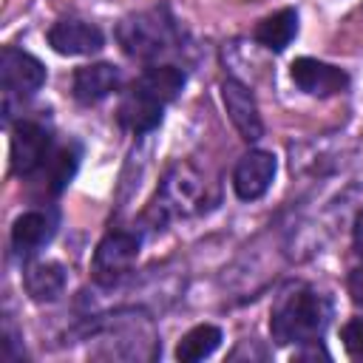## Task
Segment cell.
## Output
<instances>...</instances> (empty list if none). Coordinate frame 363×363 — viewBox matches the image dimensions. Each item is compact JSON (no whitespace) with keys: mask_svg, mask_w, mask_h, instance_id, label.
Listing matches in <instances>:
<instances>
[{"mask_svg":"<svg viewBox=\"0 0 363 363\" xmlns=\"http://www.w3.org/2000/svg\"><path fill=\"white\" fill-rule=\"evenodd\" d=\"M77 164H79V147L77 145H62V147L51 150L48 162L43 164L45 176H48V193H62V187L74 179Z\"/></svg>","mask_w":363,"mask_h":363,"instance_id":"ac0fdd59","label":"cell"},{"mask_svg":"<svg viewBox=\"0 0 363 363\" xmlns=\"http://www.w3.org/2000/svg\"><path fill=\"white\" fill-rule=\"evenodd\" d=\"M54 233H57L54 210H28L17 216L11 224V247L17 255H34L54 238Z\"/></svg>","mask_w":363,"mask_h":363,"instance_id":"8fae6325","label":"cell"},{"mask_svg":"<svg viewBox=\"0 0 363 363\" xmlns=\"http://www.w3.org/2000/svg\"><path fill=\"white\" fill-rule=\"evenodd\" d=\"M295 34H298V11L295 9H281L269 17H264L252 31L255 43L269 51H284Z\"/></svg>","mask_w":363,"mask_h":363,"instance_id":"9a60e30c","label":"cell"},{"mask_svg":"<svg viewBox=\"0 0 363 363\" xmlns=\"http://www.w3.org/2000/svg\"><path fill=\"white\" fill-rule=\"evenodd\" d=\"M201 193H204L201 173L190 162H179L164 173L153 210H159L162 218L190 216L201 207Z\"/></svg>","mask_w":363,"mask_h":363,"instance_id":"3957f363","label":"cell"},{"mask_svg":"<svg viewBox=\"0 0 363 363\" xmlns=\"http://www.w3.org/2000/svg\"><path fill=\"white\" fill-rule=\"evenodd\" d=\"M346 289H349L352 301H354L357 306H363V267H354V269L349 272V278H346Z\"/></svg>","mask_w":363,"mask_h":363,"instance_id":"ffe728a7","label":"cell"},{"mask_svg":"<svg viewBox=\"0 0 363 363\" xmlns=\"http://www.w3.org/2000/svg\"><path fill=\"white\" fill-rule=\"evenodd\" d=\"M51 156V133L40 122H17L11 130V145H9V159H11V173L14 176H31L37 173Z\"/></svg>","mask_w":363,"mask_h":363,"instance_id":"5b68a950","label":"cell"},{"mask_svg":"<svg viewBox=\"0 0 363 363\" xmlns=\"http://www.w3.org/2000/svg\"><path fill=\"white\" fill-rule=\"evenodd\" d=\"M48 45L57 54L82 57V54L99 51L105 45V34L99 26L85 23V20H60L48 28Z\"/></svg>","mask_w":363,"mask_h":363,"instance_id":"30bf717a","label":"cell"},{"mask_svg":"<svg viewBox=\"0 0 363 363\" xmlns=\"http://www.w3.org/2000/svg\"><path fill=\"white\" fill-rule=\"evenodd\" d=\"M218 346H221V329L213 323H199L187 335H182V340L176 346V360L196 363V360L210 357Z\"/></svg>","mask_w":363,"mask_h":363,"instance_id":"e0dca14e","label":"cell"},{"mask_svg":"<svg viewBox=\"0 0 363 363\" xmlns=\"http://www.w3.org/2000/svg\"><path fill=\"white\" fill-rule=\"evenodd\" d=\"M289 74H292V82L312 96H335L349 88V74L343 68L320 62L315 57H298L289 65Z\"/></svg>","mask_w":363,"mask_h":363,"instance_id":"ba28073f","label":"cell"},{"mask_svg":"<svg viewBox=\"0 0 363 363\" xmlns=\"http://www.w3.org/2000/svg\"><path fill=\"white\" fill-rule=\"evenodd\" d=\"M122 82V74L116 65L111 62H91V65H82L74 71V79H71V94L77 102L82 105H94L99 99H105L108 94H113Z\"/></svg>","mask_w":363,"mask_h":363,"instance_id":"7c38bea8","label":"cell"},{"mask_svg":"<svg viewBox=\"0 0 363 363\" xmlns=\"http://www.w3.org/2000/svg\"><path fill=\"white\" fill-rule=\"evenodd\" d=\"M278 162L269 150H250L241 156V162L233 170V190L241 201H255L261 199L275 179Z\"/></svg>","mask_w":363,"mask_h":363,"instance_id":"9c48e42d","label":"cell"},{"mask_svg":"<svg viewBox=\"0 0 363 363\" xmlns=\"http://www.w3.org/2000/svg\"><path fill=\"white\" fill-rule=\"evenodd\" d=\"M184 82H187L184 71L176 68V65H150V68H145L142 77L136 79V85H139L145 94H150L153 99H159L162 105L173 102V99L182 94Z\"/></svg>","mask_w":363,"mask_h":363,"instance_id":"2e32d148","label":"cell"},{"mask_svg":"<svg viewBox=\"0 0 363 363\" xmlns=\"http://www.w3.org/2000/svg\"><path fill=\"white\" fill-rule=\"evenodd\" d=\"M329 318H332V303L320 292L309 286H295L278 298L269 318V332L278 343L303 346L309 340L323 337Z\"/></svg>","mask_w":363,"mask_h":363,"instance_id":"6da1fadb","label":"cell"},{"mask_svg":"<svg viewBox=\"0 0 363 363\" xmlns=\"http://www.w3.org/2000/svg\"><path fill=\"white\" fill-rule=\"evenodd\" d=\"M45 82V65L14 45H6L0 51V85L6 96H31Z\"/></svg>","mask_w":363,"mask_h":363,"instance_id":"8992f818","label":"cell"},{"mask_svg":"<svg viewBox=\"0 0 363 363\" xmlns=\"http://www.w3.org/2000/svg\"><path fill=\"white\" fill-rule=\"evenodd\" d=\"M162 102L159 99H153L150 94H145L136 82H133V88L130 91H125L122 94V99H119V108H116V119H119V125L125 128V130H130V133H147V130H153L159 122H162Z\"/></svg>","mask_w":363,"mask_h":363,"instance_id":"4fadbf2b","label":"cell"},{"mask_svg":"<svg viewBox=\"0 0 363 363\" xmlns=\"http://www.w3.org/2000/svg\"><path fill=\"white\" fill-rule=\"evenodd\" d=\"M340 340H343V349L349 352V357L363 360V320H360V318L349 320V323L340 329Z\"/></svg>","mask_w":363,"mask_h":363,"instance_id":"d6986e66","label":"cell"},{"mask_svg":"<svg viewBox=\"0 0 363 363\" xmlns=\"http://www.w3.org/2000/svg\"><path fill=\"white\" fill-rule=\"evenodd\" d=\"M139 235L128 233V230H111L94 250V261H91V272L94 281L102 286H113L116 281H122L130 267L139 258Z\"/></svg>","mask_w":363,"mask_h":363,"instance_id":"277c9868","label":"cell"},{"mask_svg":"<svg viewBox=\"0 0 363 363\" xmlns=\"http://www.w3.org/2000/svg\"><path fill=\"white\" fill-rule=\"evenodd\" d=\"M65 281H68L65 267L57 261H31L23 269V286L31 295V301H37V303L57 301L65 289Z\"/></svg>","mask_w":363,"mask_h":363,"instance_id":"5bb4252c","label":"cell"},{"mask_svg":"<svg viewBox=\"0 0 363 363\" xmlns=\"http://www.w3.org/2000/svg\"><path fill=\"white\" fill-rule=\"evenodd\" d=\"M352 244H354V252L363 258V210H357V216H354V224H352Z\"/></svg>","mask_w":363,"mask_h":363,"instance_id":"44dd1931","label":"cell"},{"mask_svg":"<svg viewBox=\"0 0 363 363\" xmlns=\"http://www.w3.org/2000/svg\"><path fill=\"white\" fill-rule=\"evenodd\" d=\"M116 40L122 51L133 60H159L162 54L173 51L179 40V28L170 11L164 6H156V9L125 17L116 26Z\"/></svg>","mask_w":363,"mask_h":363,"instance_id":"7a4b0ae2","label":"cell"},{"mask_svg":"<svg viewBox=\"0 0 363 363\" xmlns=\"http://www.w3.org/2000/svg\"><path fill=\"white\" fill-rule=\"evenodd\" d=\"M221 102H224V111L230 116V122L235 125V130L241 133L244 142H258L264 136V122H261V113H258V102L252 96V91L238 82V79H224L221 82Z\"/></svg>","mask_w":363,"mask_h":363,"instance_id":"52a82bcc","label":"cell"}]
</instances>
